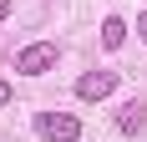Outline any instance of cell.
I'll list each match as a JSON object with an SVG mask.
<instances>
[{
	"label": "cell",
	"instance_id": "obj_5",
	"mask_svg": "<svg viewBox=\"0 0 147 142\" xmlns=\"http://www.w3.org/2000/svg\"><path fill=\"white\" fill-rule=\"evenodd\" d=\"M122 41H127V20H122V15H107V20H102V46L117 51Z\"/></svg>",
	"mask_w": 147,
	"mask_h": 142
},
{
	"label": "cell",
	"instance_id": "obj_3",
	"mask_svg": "<svg viewBox=\"0 0 147 142\" xmlns=\"http://www.w3.org/2000/svg\"><path fill=\"white\" fill-rule=\"evenodd\" d=\"M117 71H86V76H81V81H76V97L81 101H107L112 97V91H117Z\"/></svg>",
	"mask_w": 147,
	"mask_h": 142
},
{
	"label": "cell",
	"instance_id": "obj_1",
	"mask_svg": "<svg viewBox=\"0 0 147 142\" xmlns=\"http://www.w3.org/2000/svg\"><path fill=\"white\" fill-rule=\"evenodd\" d=\"M56 61H61L56 41H30L26 51H15V71L20 76H46V71H56Z\"/></svg>",
	"mask_w": 147,
	"mask_h": 142
},
{
	"label": "cell",
	"instance_id": "obj_2",
	"mask_svg": "<svg viewBox=\"0 0 147 142\" xmlns=\"http://www.w3.org/2000/svg\"><path fill=\"white\" fill-rule=\"evenodd\" d=\"M36 132L46 142H76L81 137V117H71V112H36Z\"/></svg>",
	"mask_w": 147,
	"mask_h": 142
},
{
	"label": "cell",
	"instance_id": "obj_4",
	"mask_svg": "<svg viewBox=\"0 0 147 142\" xmlns=\"http://www.w3.org/2000/svg\"><path fill=\"white\" fill-rule=\"evenodd\" d=\"M142 127H147V107H142V101H127V107H122V117H117V132L137 137Z\"/></svg>",
	"mask_w": 147,
	"mask_h": 142
},
{
	"label": "cell",
	"instance_id": "obj_8",
	"mask_svg": "<svg viewBox=\"0 0 147 142\" xmlns=\"http://www.w3.org/2000/svg\"><path fill=\"white\" fill-rule=\"evenodd\" d=\"M5 15H10V0H0V20H5Z\"/></svg>",
	"mask_w": 147,
	"mask_h": 142
},
{
	"label": "cell",
	"instance_id": "obj_6",
	"mask_svg": "<svg viewBox=\"0 0 147 142\" xmlns=\"http://www.w3.org/2000/svg\"><path fill=\"white\" fill-rule=\"evenodd\" d=\"M10 97H15V91H10V81H0V107H10Z\"/></svg>",
	"mask_w": 147,
	"mask_h": 142
},
{
	"label": "cell",
	"instance_id": "obj_7",
	"mask_svg": "<svg viewBox=\"0 0 147 142\" xmlns=\"http://www.w3.org/2000/svg\"><path fill=\"white\" fill-rule=\"evenodd\" d=\"M137 41H147V10L137 15Z\"/></svg>",
	"mask_w": 147,
	"mask_h": 142
}]
</instances>
